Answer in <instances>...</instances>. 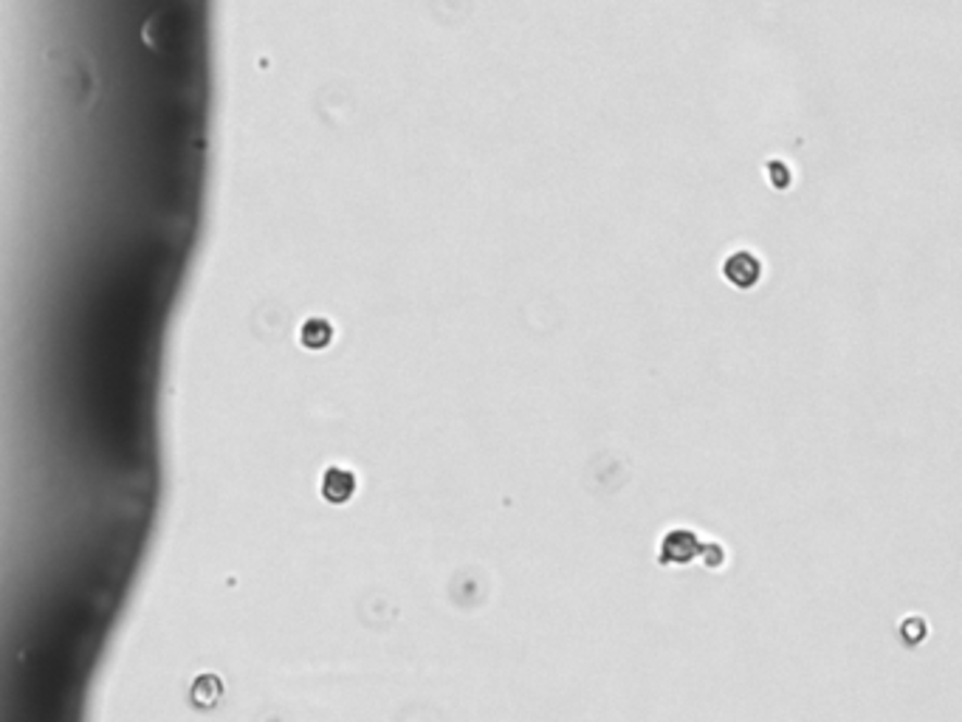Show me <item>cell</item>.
<instances>
[{"label": "cell", "mask_w": 962, "mask_h": 722, "mask_svg": "<svg viewBox=\"0 0 962 722\" xmlns=\"http://www.w3.org/2000/svg\"><path fill=\"white\" fill-rule=\"evenodd\" d=\"M700 559L706 561V568H720V565H723V559H725L723 547H720V545H706V542H702Z\"/></svg>", "instance_id": "cell-5"}, {"label": "cell", "mask_w": 962, "mask_h": 722, "mask_svg": "<svg viewBox=\"0 0 962 722\" xmlns=\"http://www.w3.org/2000/svg\"><path fill=\"white\" fill-rule=\"evenodd\" d=\"M322 497L333 505H344L347 499L356 494V474L342 466H330L328 471L322 474Z\"/></svg>", "instance_id": "cell-3"}, {"label": "cell", "mask_w": 962, "mask_h": 722, "mask_svg": "<svg viewBox=\"0 0 962 722\" xmlns=\"http://www.w3.org/2000/svg\"><path fill=\"white\" fill-rule=\"evenodd\" d=\"M300 342L308 347V351H325L330 342H333V325L322 316H314L308 322L300 328Z\"/></svg>", "instance_id": "cell-4"}, {"label": "cell", "mask_w": 962, "mask_h": 722, "mask_svg": "<svg viewBox=\"0 0 962 722\" xmlns=\"http://www.w3.org/2000/svg\"><path fill=\"white\" fill-rule=\"evenodd\" d=\"M723 277L734 288H754L762 277V263L751 252H734L725 257Z\"/></svg>", "instance_id": "cell-2"}, {"label": "cell", "mask_w": 962, "mask_h": 722, "mask_svg": "<svg viewBox=\"0 0 962 722\" xmlns=\"http://www.w3.org/2000/svg\"><path fill=\"white\" fill-rule=\"evenodd\" d=\"M700 550H702V542L695 531H686V528H674L663 536L660 542V550H658V559L660 565H674V568H681V565H692L695 559H700Z\"/></svg>", "instance_id": "cell-1"}]
</instances>
